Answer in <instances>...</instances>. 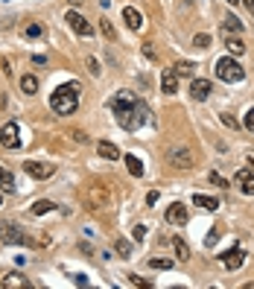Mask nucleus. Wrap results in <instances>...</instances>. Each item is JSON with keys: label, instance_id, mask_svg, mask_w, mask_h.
<instances>
[{"label": "nucleus", "instance_id": "obj_42", "mask_svg": "<svg viewBox=\"0 0 254 289\" xmlns=\"http://www.w3.org/2000/svg\"><path fill=\"white\" fill-rule=\"evenodd\" d=\"M68 3H73V6H79V3H82V0H68Z\"/></svg>", "mask_w": 254, "mask_h": 289}, {"label": "nucleus", "instance_id": "obj_3", "mask_svg": "<svg viewBox=\"0 0 254 289\" xmlns=\"http://www.w3.org/2000/svg\"><path fill=\"white\" fill-rule=\"evenodd\" d=\"M216 76H219L222 82L234 85V82H243L245 79V70H243V65L237 61V56H225V58L216 61Z\"/></svg>", "mask_w": 254, "mask_h": 289}, {"label": "nucleus", "instance_id": "obj_5", "mask_svg": "<svg viewBox=\"0 0 254 289\" xmlns=\"http://www.w3.org/2000/svg\"><path fill=\"white\" fill-rule=\"evenodd\" d=\"M0 243L21 245V243H26V234H23L15 222H3V225H0Z\"/></svg>", "mask_w": 254, "mask_h": 289}, {"label": "nucleus", "instance_id": "obj_4", "mask_svg": "<svg viewBox=\"0 0 254 289\" xmlns=\"http://www.w3.org/2000/svg\"><path fill=\"white\" fill-rule=\"evenodd\" d=\"M23 173L33 175V178H38V181H47L50 175L56 173V167L47 161H23Z\"/></svg>", "mask_w": 254, "mask_h": 289}, {"label": "nucleus", "instance_id": "obj_9", "mask_svg": "<svg viewBox=\"0 0 254 289\" xmlns=\"http://www.w3.org/2000/svg\"><path fill=\"white\" fill-rule=\"evenodd\" d=\"M234 181L240 184V190H243L245 196H254V167H245V170H240V173L234 175Z\"/></svg>", "mask_w": 254, "mask_h": 289}, {"label": "nucleus", "instance_id": "obj_24", "mask_svg": "<svg viewBox=\"0 0 254 289\" xmlns=\"http://www.w3.org/2000/svg\"><path fill=\"white\" fill-rule=\"evenodd\" d=\"M0 190H15V178H12V173L9 170H0Z\"/></svg>", "mask_w": 254, "mask_h": 289}, {"label": "nucleus", "instance_id": "obj_14", "mask_svg": "<svg viewBox=\"0 0 254 289\" xmlns=\"http://www.w3.org/2000/svg\"><path fill=\"white\" fill-rule=\"evenodd\" d=\"M219 260L225 263V269H231V272H234V269H240V266H243V260H245V257H243V251H240V248H231V251L219 254Z\"/></svg>", "mask_w": 254, "mask_h": 289}, {"label": "nucleus", "instance_id": "obj_27", "mask_svg": "<svg viewBox=\"0 0 254 289\" xmlns=\"http://www.w3.org/2000/svg\"><path fill=\"white\" fill-rule=\"evenodd\" d=\"M149 266L152 269H164V272H167V269H173V260H167V257H152Z\"/></svg>", "mask_w": 254, "mask_h": 289}, {"label": "nucleus", "instance_id": "obj_44", "mask_svg": "<svg viewBox=\"0 0 254 289\" xmlns=\"http://www.w3.org/2000/svg\"><path fill=\"white\" fill-rule=\"evenodd\" d=\"M0 208H3V199H0Z\"/></svg>", "mask_w": 254, "mask_h": 289}, {"label": "nucleus", "instance_id": "obj_10", "mask_svg": "<svg viewBox=\"0 0 254 289\" xmlns=\"http://www.w3.org/2000/svg\"><path fill=\"white\" fill-rule=\"evenodd\" d=\"M164 219L170 222V225H187V208H184V205H178V202H175V205H170V208H167V213H164Z\"/></svg>", "mask_w": 254, "mask_h": 289}, {"label": "nucleus", "instance_id": "obj_38", "mask_svg": "<svg viewBox=\"0 0 254 289\" xmlns=\"http://www.w3.org/2000/svg\"><path fill=\"white\" fill-rule=\"evenodd\" d=\"M129 280H132V283H135V286H149V280H140L138 275H129Z\"/></svg>", "mask_w": 254, "mask_h": 289}, {"label": "nucleus", "instance_id": "obj_21", "mask_svg": "<svg viewBox=\"0 0 254 289\" xmlns=\"http://www.w3.org/2000/svg\"><path fill=\"white\" fill-rule=\"evenodd\" d=\"M196 73V61H178L175 65V76H193Z\"/></svg>", "mask_w": 254, "mask_h": 289}, {"label": "nucleus", "instance_id": "obj_31", "mask_svg": "<svg viewBox=\"0 0 254 289\" xmlns=\"http://www.w3.org/2000/svg\"><path fill=\"white\" fill-rule=\"evenodd\" d=\"M193 44H196L199 50H205V47H210V35H205V33H199L196 38H193Z\"/></svg>", "mask_w": 254, "mask_h": 289}, {"label": "nucleus", "instance_id": "obj_23", "mask_svg": "<svg viewBox=\"0 0 254 289\" xmlns=\"http://www.w3.org/2000/svg\"><path fill=\"white\" fill-rule=\"evenodd\" d=\"M173 248H175V254H178V260H187V257H190V248H187V243L181 240V237L173 240Z\"/></svg>", "mask_w": 254, "mask_h": 289}, {"label": "nucleus", "instance_id": "obj_39", "mask_svg": "<svg viewBox=\"0 0 254 289\" xmlns=\"http://www.w3.org/2000/svg\"><path fill=\"white\" fill-rule=\"evenodd\" d=\"M70 138H76V143H88V138H85V132H73Z\"/></svg>", "mask_w": 254, "mask_h": 289}, {"label": "nucleus", "instance_id": "obj_16", "mask_svg": "<svg viewBox=\"0 0 254 289\" xmlns=\"http://www.w3.org/2000/svg\"><path fill=\"white\" fill-rule=\"evenodd\" d=\"M0 286H3V289H21V286H29V280L23 278L21 272H9L6 278L0 280Z\"/></svg>", "mask_w": 254, "mask_h": 289}, {"label": "nucleus", "instance_id": "obj_25", "mask_svg": "<svg viewBox=\"0 0 254 289\" xmlns=\"http://www.w3.org/2000/svg\"><path fill=\"white\" fill-rule=\"evenodd\" d=\"M228 50H231L234 56H243V53H245V44L240 41V38H234V35H228Z\"/></svg>", "mask_w": 254, "mask_h": 289}, {"label": "nucleus", "instance_id": "obj_41", "mask_svg": "<svg viewBox=\"0 0 254 289\" xmlns=\"http://www.w3.org/2000/svg\"><path fill=\"white\" fill-rule=\"evenodd\" d=\"M243 3H245V6H248V12H251V15H254V0H243Z\"/></svg>", "mask_w": 254, "mask_h": 289}, {"label": "nucleus", "instance_id": "obj_13", "mask_svg": "<svg viewBox=\"0 0 254 289\" xmlns=\"http://www.w3.org/2000/svg\"><path fill=\"white\" fill-rule=\"evenodd\" d=\"M85 199H88V205H93V208H103L105 202H108V193H105L103 184H93L88 193H85Z\"/></svg>", "mask_w": 254, "mask_h": 289}, {"label": "nucleus", "instance_id": "obj_11", "mask_svg": "<svg viewBox=\"0 0 254 289\" xmlns=\"http://www.w3.org/2000/svg\"><path fill=\"white\" fill-rule=\"evenodd\" d=\"M123 21H126V26L132 33H140V29H143V15H140L135 6H126V9H123Z\"/></svg>", "mask_w": 254, "mask_h": 289}, {"label": "nucleus", "instance_id": "obj_30", "mask_svg": "<svg viewBox=\"0 0 254 289\" xmlns=\"http://www.w3.org/2000/svg\"><path fill=\"white\" fill-rule=\"evenodd\" d=\"M100 26H103V33H105V38H108V41H114V38H117V33H114V26H111V21H105V18H103V21H100Z\"/></svg>", "mask_w": 254, "mask_h": 289}, {"label": "nucleus", "instance_id": "obj_1", "mask_svg": "<svg viewBox=\"0 0 254 289\" xmlns=\"http://www.w3.org/2000/svg\"><path fill=\"white\" fill-rule=\"evenodd\" d=\"M111 111H114L117 123H120L123 129H129V132L146 123V105L138 103L129 91H120L114 100H111Z\"/></svg>", "mask_w": 254, "mask_h": 289}, {"label": "nucleus", "instance_id": "obj_36", "mask_svg": "<svg viewBox=\"0 0 254 289\" xmlns=\"http://www.w3.org/2000/svg\"><path fill=\"white\" fill-rule=\"evenodd\" d=\"M216 240H219V231H210L208 237H205V245H216Z\"/></svg>", "mask_w": 254, "mask_h": 289}, {"label": "nucleus", "instance_id": "obj_12", "mask_svg": "<svg viewBox=\"0 0 254 289\" xmlns=\"http://www.w3.org/2000/svg\"><path fill=\"white\" fill-rule=\"evenodd\" d=\"M210 79H193L190 82V93H193V100H199V103H205L210 97Z\"/></svg>", "mask_w": 254, "mask_h": 289}, {"label": "nucleus", "instance_id": "obj_26", "mask_svg": "<svg viewBox=\"0 0 254 289\" xmlns=\"http://www.w3.org/2000/svg\"><path fill=\"white\" fill-rule=\"evenodd\" d=\"M117 251H120V257H132V243L129 240H123V237H117Z\"/></svg>", "mask_w": 254, "mask_h": 289}, {"label": "nucleus", "instance_id": "obj_34", "mask_svg": "<svg viewBox=\"0 0 254 289\" xmlns=\"http://www.w3.org/2000/svg\"><path fill=\"white\" fill-rule=\"evenodd\" d=\"M245 129L254 135V108H248V111H245Z\"/></svg>", "mask_w": 254, "mask_h": 289}, {"label": "nucleus", "instance_id": "obj_7", "mask_svg": "<svg viewBox=\"0 0 254 289\" xmlns=\"http://www.w3.org/2000/svg\"><path fill=\"white\" fill-rule=\"evenodd\" d=\"M65 21H68L70 26H73V33L82 35V38L93 35V23H88V21H85V18L79 15V12H68V15H65Z\"/></svg>", "mask_w": 254, "mask_h": 289}, {"label": "nucleus", "instance_id": "obj_43", "mask_svg": "<svg viewBox=\"0 0 254 289\" xmlns=\"http://www.w3.org/2000/svg\"><path fill=\"white\" fill-rule=\"evenodd\" d=\"M228 3H234V6H237V3H240V0H228Z\"/></svg>", "mask_w": 254, "mask_h": 289}, {"label": "nucleus", "instance_id": "obj_20", "mask_svg": "<svg viewBox=\"0 0 254 289\" xmlns=\"http://www.w3.org/2000/svg\"><path fill=\"white\" fill-rule=\"evenodd\" d=\"M21 91L26 93V97L38 93V79H35L33 73H23V76H21Z\"/></svg>", "mask_w": 254, "mask_h": 289}, {"label": "nucleus", "instance_id": "obj_19", "mask_svg": "<svg viewBox=\"0 0 254 289\" xmlns=\"http://www.w3.org/2000/svg\"><path fill=\"white\" fill-rule=\"evenodd\" d=\"M123 161H126V170H129V175H135V178H140V175H143V161H140L138 155H126Z\"/></svg>", "mask_w": 254, "mask_h": 289}, {"label": "nucleus", "instance_id": "obj_33", "mask_svg": "<svg viewBox=\"0 0 254 289\" xmlns=\"http://www.w3.org/2000/svg\"><path fill=\"white\" fill-rule=\"evenodd\" d=\"M219 117H222V123H225V126H228V129H234V132L240 129V123H237V120H234L231 114H219Z\"/></svg>", "mask_w": 254, "mask_h": 289}, {"label": "nucleus", "instance_id": "obj_22", "mask_svg": "<svg viewBox=\"0 0 254 289\" xmlns=\"http://www.w3.org/2000/svg\"><path fill=\"white\" fill-rule=\"evenodd\" d=\"M53 208H56L53 202H47V199H38V202L33 205V213H35V216H44V213H50Z\"/></svg>", "mask_w": 254, "mask_h": 289}, {"label": "nucleus", "instance_id": "obj_2", "mask_svg": "<svg viewBox=\"0 0 254 289\" xmlns=\"http://www.w3.org/2000/svg\"><path fill=\"white\" fill-rule=\"evenodd\" d=\"M79 91H82V85H79V82H68V85H58L56 91H53V97H50V108H53L56 114H61V117L73 114V111L79 108Z\"/></svg>", "mask_w": 254, "mask_h": 289}, {"label": "nucleus", "instance_id": "obj_8", "mask_svg": "<svg viewBox=\"0 0 254 289\" xmlns=\"http://www.w3.org/2000/svg\"><path fill=\"white\" fill-rule=\"evenodd\" d=\"M170 164L175 170H190L193 167V152L190 149H170Z\"/></svg>", "mask_w": 254, "mask_h": 289}, {"label": "nucleus", "instance_id": "obj_28", "mask_svg": "<svg viewBox=\"0 0 254 289\" xmlns=\"http://www.w3.org/2000/svg\"><path fill=\"white\" fill-rule=\"evenodd\" d=\"M225 29H228V33H240V29H243V23H240V18H237V15H228V18H225Z\"/></svg>", "mask_w": 254, "mask_h": 289}, {"label": "nucleus", "instance_id": "obj_40", "mask_svg": "<svg viewBox=\"0 0 254 289\" xmlns=\"http://www.w3.org/2000/svg\"><path fill=\"white\" fill-rule=\"evenodd\" d=\"M143 53H146V58H155V47H152V44H143Z\"/></svg>", "mask_w": 254, "mask_h": 289}, {"label": "nucleus", "instance_id": "obj_6", "mask_svg": "<svg viewBox=\"0 0 254 289\" xmlns=\"http://www.w3.org/2000/svg\"><path fill=\"white\" fill-rule=\"evenodd\" d=\"M0 143H3L6 149H18V146H21V126H18L15 120L0 129Z\"/></svg>", "mask_w": 254, "mask_h": 289}, {"label": "nucleus", "instance_id": "obj_32", "mask_svg": "<svg viewBox=\"0 0 254 289\" xmlns=\"http://www.w3.org/2000/svg\"><path fill=\"white\" fill-rule=\"evenodd\" d=\"M85 68L91 70L93 76H100V61H97V58H85Z\"/></svg>", "mask_w": 254, "mask_h": 289}, {"label": "nucleus", "instance_id": "obj_37", "mask_svg": "<svg viewBox=\"0 0 254 289\" xmlns=\"http://www.w3.org/2000/svg\"><path fill=\"white\" fill-rule=\"evenodd\" d=\"M132 237H135V240H143V237H146V228H143V225H138V228H135V234H132Z\"/></svg>", "mask_w": 254, "mask_h": 289}, {"label": "nucleus", "instance_id": "obj_29", "mask_svg": "<svg viewBox=\"0 0 254 289\" xmlns=\"http://www.w3.org/2000/svg\"><path fill=\"white\" fill-rule=\"evenodd\" d=\"M41 33H44V26H41V23H26V29H23L26 38H38Z\"/></svg>", "mask_w": 254, "mask_h": 289}, {"label": "nucleus", "instance_id": "obj_17", "mask_svg": "<svg viewBox=\"0 0 254 289\" xmlns=\"http://www.w3.org/2000/svg\"><path fill=\"white\" fill-rule=\"evenodd\" d=\"M193 205L202 208V210H216V208H219V199L205 196V193H196V196H193Z\"/></svg>", "mask_w": 254, "mask_h": 289}, {"label": "nucleus", "instance_id": "obj_15", "mask_svg": "<svg viewBox=\"0 0 254 289\" xmlns=\"http://www.w3.org/2000/svg\"><path fill=\"white\" fill-rule=\"evenodd\" d=\"M97 152H100V158H105V161H120V149H117L111 140H100Z\"/></svg>", "mask_w": 254, "mask_h": 289}, {"label": "nucleus", "instance_id": "obj_18", "mask_svg": "<svg viewBox=\"0 0 254 289\" xmlns=\"http://www.w3.org/2000/svg\"><path fill=\"white\" fill-rule=\"evenodd\" d=\"M161 88H164V93L178 91V76H175V70H167V73L161 76Z\"/></svg>", "mask_w": 254, "mask_h": 289}, {"label": "nucleus", "instance_id": "obj_35", "mask_svg": "<svg viewBox=\"0 0 254 289\" xmlns=\"http://www.w3.org/2000/svg\"><path fill=\"white\" fill-rule=\"evenodd\" d=\"M208 178H210V181H213V184H216V187H228V181H225V178H222L219 173H210Z\"/></svg>", "mask_w": 254, "mask_h": 289}]
</instances>
